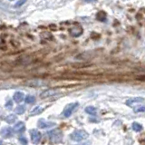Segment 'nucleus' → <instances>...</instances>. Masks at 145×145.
Instances as JSON below:
<instances>
[{"label":"nucleus","instance_id":"obj_1","mask_svg":"<svg viewBox=\"0 0 145 145\" xmlns=\"http://www.w3.org/2000/svg\"><path fill=\"white\" fill-rule=\"evenodd\" d=\"M70 137L74 142H80L88 138V133L85 130H76L70 135Z\"/></svg>","mask_w":145,"mask_h":145},{"label":"nucleus","instance_id":"obj_2","mask_svg":"<svg viewBox=\"0 0 145 145\" xmlns=\"http://www.w3.org/2000/svg\"><path fill=\"white\" fill-rule=\"evenodd\" d=\"M49 134V137H50L51 141L54 142H60L62 140V132H60L59 130H53L51 132H48Z\"/></svg>","mask_w":145,"mask_h":145},{"label":"nucleus","instance_id":"obj_3","mask_svg":"<svg viewBox=\"0 0 145 145\" xmlns=\"http://www.w3.org/2000/svg\"><path fill=\"white\" fill-rule=\"evenodd\" d=\"M78 106V103H69L68 105H66V107L64 108V116L65 118H68L72 115V111L75 110L76 107Z\"/></svg>","mask_w":145,"mask_h":145},{"label":"nucleus","instance_id":"obj_4","mask_svg":"<svg viewBox=\"0 0 145 145\" xmlns=\"http://www.w3.org/2000/svg\"><path fill=\"white\" fill-rule=\"evenodd\" d=\"M25 85L31 86V87H42V86L46 85V83L43 80H38V79H34V80H29L25 83Z\"/></svg>","mask_w":145,"mask_h":145},{"label":"nucleus","instance_id":"obj_5","mask_svg":"<svg viewBox=\"0 0 145 145\" xmlns=\"http://www.w3.org/2000/svg\"><path fill=\"white\" fill-rule=\"evenodd\" d=\"M30 135H31V141L34 144H38L41 141V133L40 132L36 130H31L30 132Z\"/></svg>","mask_w":145,"mask_h":145},{"label":"nucleus","instance_id":"obj_6","mask_svg":"<svg viewBox=\"0 0 145 145\" xmlns=\"http://www.w3.org/2000/svg\"><path fill=\"white\" fill-rule=\"evenodd\" d=\"M144 99L142 97H134V98H131V99L127 100L126 101V104L128 106H131V107H133L134 105L138 104V103H142L143 102Z\"/></svg>","mask_w":145,"mask_h":145},{"label":"nucleus","instance_id":"obj_7","mask_svg":"<svg viewBox=\"0 0 145 145\" xmlns=\"http://www.w3.org/2000/svg\"><path fill=\"white\" fill-rule=\"evenodd\" d=\"M58 93V90L55 89H47L46 91H44L42 93L40 94L41 98H46V97H50V96H54V94Z\"/></svg>","mask_w":145,"mask_h":145},{"label":"nucleus","instance_id":"obj_8","mask_svg":"<svg viewBox=\"0 0 145 145\" xmlns=\"http://www.w3.org/2000/svg\"><path fill=\"white\" fill-rule=\"evenodd\" d=\"M54 122H51V121H47L44 119H41L38 121V126L39 128H42V129H46V128H50V127L54 126Z\"/></svg>","mask_w":145,"mask_h":145},{"label":"nucleus","instance_id":"obj_9","mask_svg":"<svg viewBox=\"0 0 145 145\" xmlns=\"http://www.w3.org/2000/svg\"><path fill=\"white\" fill-rule=\"evenodd\" d=\"M13 99L15 103H21V102L24 101V99H25V94L23 93H21V92H15L14 93Z\"/></svg>","mask_w":145,"mask_h":145},{"label":"nucleus","instance_id":"obj_10","mask_svg":"<svg viewBox=\"0 0 145 145\" xmlns=\"http://www.w3.org/2000/svg\"><path fill=\"white\" fill-rule=\"evenodd\" d=\"M25 128V125L24 122H22V121H19V122H17L16 124L14 126V132H22V131H24Z\"/></svg>","mask_w":145,"mask_h":145},{"label":"nucleus","instance_id":"obj_11","mask_svg":"<svg viewBox=\"0 0 145 145\" xmlns=\"http://www.w3.org/2000/svg\"><path fill=\"white\" fill-rule=\"evenodd\" d=\"M1 134L4 138H8V137H11L13 135V131L11 128H5L2 130Z\"/></svg>","mask_w":145,"mask_h":145},{"label":"nucleus","instance_id":"obj_12","mask_svg":"<svg viewBox=\"0 0 145 145\" xmlns=\"http://www.w3.org/2000/svg\"><path fill=\"white\" fill-rule=\"evenodd\" d=\"M85 113L90 115H96L97 113V109L93 106H88L85 108Z\"/></svg>","mask_w":145,"mask_h":145},{"label":"nucleus","instance_id":"obj_13","mask_svg":"<svg viewBox=\"0 0 145 145\" xmlns=\"http://www.w3.org/2000/svg\"><path fill=\"white\" fill-rule=\"evenodd\" d=\"M43 111H44V109H43L42 107L36 106L30 111V115H37V114H39V113H42Z\"/></svg>","mask_w":145,"mask_h":145},{"label":"nucleus","instance_id":"obj_14","mask_svg":"<svg viewBox=\"0 0 145 145\" xmlns=\"http://www.w3.org/2000/svg\"><path fill=\"white\" fill-rule=\"evenodd\" d=\"M15 120H16V116H15V114H9L5 117V121H7V123H9V124L14 123L15 121Z\"/></svg>","mask_w":145,"mask_h":145},{"label":"nucleus","instance_id":"obj_15","mask_svg":"<svg viewBox=\"0 0 145 145\" xmlns=\"http://www.w3.org/2000/svg\"><path fill=\"white\" fill-rule=\"evenodd\" d=\"M132 128L134 132H138L142 130V126L138 122H133L132 125Z\"/></svg>","mask_w":145,"mask_h":145},{"label":"nucleus","instance_id":"obj_16","mask_svg":"<svg viewBox=\"0 0 145 145\" xmlns=\"http://www.w3.org/2000/svg\"><path fill=\"white\" fill-rule=\"evenodd\" d=\"M25 106H22V105H19V106H17L15 109V111L16 114H23L25 113Z\"/></svg>","mask_w":145,"mask_h":145},{"label":"nucleus","instance_id":"obj_17","mask_svg":"<svg viewBox=\"0 0 145 145\" xmlns=\"http://www.w3.org/2000/svg\"><path fill=\"white\" fill-rule=\"evenodd\" d=\"M25 102L26 103H34L36 102V97L33 95H27L25 99Z\"/></svg>","mask_w":145,"mask_h":145},{"label":"nucleus","instance_id":"obj_18","mask_svg":"<svg viewBox=\"0 0 145 145\" xmlns=\"http://www.w3.org/2000/svg\"><path fill=\"white\" fill-rule=\"evenodd\" d=\"M135 111H136V113H143V111H145V106L137 107V108L135 109Z\"/></svg>","mask_w":145,"mask_h":145},{"label":"nucleus","instance_id":"obj_19","mask_svg":"<svg viewBox=\"0 0 145 145\" xmlns=\"http://www.w3.org/2000/svg\"><path fill=\"white\" fill-rule=\"evenodd\" d=\"M26 2V0H20V1H18L16 4H15V7H21V5H23Z\"/></svg>","mask_w":145,"mask_h":145},{"label":"nucleus","instance_id":"obj_20","mask_svg":"<svg viewBox=\"0 0 145 145\" xmlns=\"http://www.w3.org/2000/svg\"><path fill=\"white\" fill-rule=\"evenodd\" d=\"M19 140H20V142H21V143H23V144H25V145L27 143L26 139L24 138V137H23V138H22V137H21V138H19Z\"/></svg>","mask_w":145,"mask_h":145},{"label":"nucleus","instance_id":"obj_21","mask_svg":"<svg viewBox=\"0 0 145 145\" xmlns=\"http://www.w3.org/2000/svg\"><path fill=\"white\" fill-rule=\"evenodd\" d=\"M5 106H7V107H8V108H9V107H11V106H12V103H11V102L9 101L8 103H7V104H5Z\"/></svg>","mask_w":145,"mask_h":145},{"label":"nucleus","instance_id":"obj_22","mask_svg":"<svg viewBox=\"0 0 145 145\" xmlns=\"http://www.w3.org/2000/svg\"><path fill=\"white\" fill-rule=\"evenodd\" d=\"M81 145H91V142H85V143H83V144H81Z\"/></svg>","mask_w":145,"mask_h":145},{"label":"nucleus","instance_id":"obj_23","mask_svg":"<svg viewBox=\"0 0 145 145\" xmlns=\"http://www.w3.org/2000/svg\"><path fill=\"white\" fill-rule=\"evenodd\" d=\"M10 1H12V0H10Z\"/></svg>","mask_w":145,"mask_h":145}]
</instances>
